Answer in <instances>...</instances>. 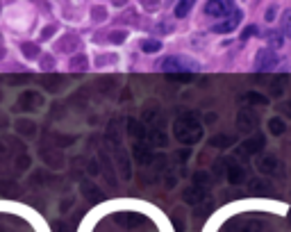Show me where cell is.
Returning a JSON list of instances; mask_svg holds the SVG:
<instances>
[{
	"mask_svg": "<svg viewBox=\"0 0 291 232\" xmlns=\"http://www.w3.org/2000/svg\"><path fill=\"white\" fill-rule=\"evenodd\" d=\"M173 134L175 139L187 146L191 143H196L198 139L202 137V125H200V119H198V114L189 112V114H182L175 123H173Z\"/></svg>",
	"mask_w": 291,
	"mask_h": 232,
	"instance_id": "cell-1",
	"label": "cell"
},
{
	"mask_svg": "<svg viewBox=\"0 0 291 232\" xmlns=\"http://www.w3.org/2000/svg\"><path fill=\"white\" fill-rule=\"evenodd\" d=\"M160 68L162 71H180V73H189V71H196L198 68V62L191 60V57H182V55H171V57H164L160 62Z\"/></svg>",
	"mask_w": 291,
	"mask_h": 232,
	"instance_id": "cell-2",
	"label": "cell"
},
{
	"mask_svg": "<svg viewBox=\"0 0 291 232\" xmlns=\"http://www.w3.org/2000/svg\"><path fill=\"white\" fill-rule=\"evenodd\" d=\"M264 221L257 219H232L226 226V232H264Z\"/></svg>",
	"mask_w": 291,
	"mask_h": 232,
	"instance_id": "cell-3",
	"label": "cell"
},
{
	"mask_svg": "<svg viewBox=\"0 0 291 232\" xmlns=\"http://www.w3.org/2000/svg\"><path fill=\"white\" fill-rule=\"evenodd\" d=\"M237 9L239 7L234 2H226V0H221V2H207L205 5V14L207 16H216V18H227L237 12Z\"/></svg>",
	"mask_w": 291,
	"mask_h": 232,
	"instance_id": "cell-4",
	"label": "cell"
},
{
	"mask_svg": "<svg viewBox=\"0 0 291 232\" xmlns=\"http://www.w3.org/2000/svg\"><path fill=\"white\" fill-rule=\"evenodd\" d=\"M241 18H244V12H241V9H237V12L232 14V16L219 21V23L212 28V32H216V34H227V32H234V30H237V25L241 23Z\"/></svg>",
	"mask_w": 291,
	"mask_h": 232,
	"instance_id": "cell-5",
	"label": "cell"
},
{
	"mask_svg": "<svg viewBox=\"0 0 291 232\" xmlns=\"http://www.w3.org/2000/svg\"><path fill=\"white\" fill-rule=\"evenodd\" d=\"M114 221L123 228H137V226L148 223V219L143 214H137V212H119V214H114Z\"/></svg>",
	"mask_w": 291,
	"mask_h": 232,
	"instance_id": "cell-6",
	"label": "cell"
},
{
	"mask_svg": "<svg viewBox=\"0 0 291 232\" xmlns=\"http://www.w3.org/2000/svg\"><path fill=\"white\" fill-rule=\"evenodd\" d=\"M132 153H134V160H137L139 164H143V166H146V164L150 166L155 160H160V157H155L153 155V148H150L148 143H143V141L134 143V146H132Z\"/></svg>",
	"mask_w": 291,
	"mask_h": 232,
	"instance_id": "cell-7",
	"label": "cell"
},
{
	"mask_svg": "<svg viewBox=\"0 0 291 232\" xmlns=\"http://www.w3.org/2000/svg\"><path fill=\"white\" fill-rule=\"evenodd\" d=\"M255 66L259 68V71H268V68L278 66V55H275L271 48H261L255 57Z\"/></svg>",
	"mask_w": 291,
	"mask_h": 232,
	"instance_id": "cell-8",
	"label": "cell"
},
{
	"mask_svg": "<svg viewBox=\"0 0 291 232\" xmlns=\"http://www.w3.org/2000/svg\"><path fill=\"white\" fill-rule=\"evenodd\" d=\"M264 146H266V139H264V134H259L257 132L255 137H248L244 143H241V148H239V153L244 155H257L264 150Z\"/></svg>",
	"mask_w": 291,
	"mask_h": 232,
	"instance_id": "cell-9",
	"label": "cell"
},
{
	"mask_svg": "<svg viewBox=\"0 0 291 232\" xmlns=\"http://www.w3.org/2000/svg\"><path fill=\"white\" fill-rule=\"evenodd\" d=\"M226 178L230 185H241L246 180V168L241 166V164H237V162H232L230 157H227V166H226Z\"/></svg>",
	"mask_w": 291,
	"mask_h": 232,
	"instance_id": "cell-10",
	"label": "cell"
},
{
	"mask_svg": "<svg viewBox=\"0 0 291 232\" xmlns=\"http://www.w3.org/2000/svg\"><path fill=\"white\" fill-rule=\"evenodd\" d=\"M257 128V116L250 109H241L237 114V130L239 132H253Z\"/></svg>",
	"mask_w": 291,
	"mask_h": 232,
	"instance_id": "cell-11",
	"label": "cell"
},
{
	"mask_svg": "<svg viewBox=\"0 0 291 232\" xmlns=\"http://www.w3.org/2000/svg\"><path fill=\"white\" fill-rule=\"evenodd\" d=\"M248 191H250V194H255V196H273V194H275L273 185H271L266 178H255V180H250Z\"/></svg>",
	"mask_w": 291,
	"mask_h": 232,
	"instance_id": "cell-12",
	"label": "cell"
},
{
	"mask_svg": "<svg viewBox=\"0 0 291 232\" xmlns=\"http://www.w3.org/2000/svg\"><path fill=\"white\" fill-rule=\"evenodd\" d=\"M182 200L187 205H200V202L207 200V189H200V187H189V189L182 191Z\"/></svg>",
	"mask_w": 291,
	"mask_h": 232,
	"instance_id": "cell-13",
	"label": "cell"
},
{
	"mask_svg": "<svg viewBox=\"0 0 291 232\" xmlns=\"http://www.w3.org/2000/svg\"><path fill=\"white\" fill-rule=\"evenodd\" d=\"M280 166V160L275 155H261L259 160H257V168H259L264 175H273Z\"/></svg>",
	"mask_w": 291,
	"mask_h": 232,
	"instance_id": "cell-14",
	"label": "cell"
},
{
	"mask_svg": "<svg viewBox=\"0 0 291 232\" xmlns=\"http://www.w3.org/2000/svg\"><path fill=\"white\" fill-rule=\"evenodd\" d=\"M239 100L244 102V105H259V107H266V105H268V96L259 94V91H246Z\"/></svg>",
	"mask_w": 291,
	"mask_h": 232,
	"instance_id": "cell-15",
	"label": "cell"
},
{
	"mask_svg": "<svg viewBox=\"0 0 291 232\" xmlns=\"http://www.w3.org/2000/svg\"><path fill=\"white\" fill-rule=\"evenodd\" d=\"M287 82H289V75L287 73H280V75H275L273 80H271V94L278 98V96H282L285 94V89H287Z\"/></svg>",
	"mask_w": 291,
	"mask_h": 232,
	"instance_id": "cell-16",
	"label": "cell"
},
{
	"mask_svg": "<svg viewBox=\"0 0 291 232\" xmlns=\"http://www.w3.org/2000/svg\"><path fill=\"white\" fill-rule=\"evenodd\" d=\"M116 157H119V160H116V164H119V171H121V175H123L125 180H130V162H128V153H125V150H121L119 148V153H116Z\"/></svg>",
	"mask_w": 291,
	"mask_h": 232,
	"instance_id": "cell-17",
	"label": "cell"
},
{
	"mask_svg": "<svg viewBox=\"0 0 291 232\" xmlns=\"http://www.w3.org/2000/svg\"><path fill=\"white\" fill-rule=\"evenodd\" d=\"M287 130V123L280 116H273V119H268V132L273 134V137H280V134H285Z\"/></svg>",
	"mask_w": 291,
	"mask_h": 232,
	"instance_id": "cell-18",
	"label": "cell"
},
{
	"mask_svg": "<svg viewBox=\"0 0 291 232\" xmlns=\"http://www.w3.org/2000/svg\"><path fill=\"white\" fill-rule=\"evenodd\" d=\"M194 185L200 187V189H209L212 187V175L207 171H196L194 173Z\"/></svg>",
	"mask_w": 291,
	"mask_h": 232,
	"instance_id": "cell-19",
	"label": "cell"
},
{
	"mask_svg": "<svg viewBox=\"0 0 291 232\" xmlns=\"http://www.w3.org/2000/svg\"><path fill=\"white\" fill-rule=\"evenodd\" d=\"M209 143L214 148H230L232 143H234V137H230V134H214V137L209 139Z\"/></svg>",
	"mask_w": 291,
	"mask_h": 232,
	"instance_id": "cell-20",
	"label": "cell"
},
{
	"mask_svg": "<svg viewBox=\"0 0 291 232\" xmlns=\"http://www.w3.org/2000/svg\"><path fill=\"white\" fill-rule=\"evenodd\" d=\"M82 194H87V196L94 198V200H100V198H102L100 189H98L96 185H91V182H84V185H82Z\"/></svg>",
	"mask_w": 291,
	"mask_h": 232,
	"instance_id": "cell-21",
	"label": "cell"
},
{
	"mask_svg": "<svg viewBox=\"0 0 291 232\" xmlns=\"http://www.w3.org/2000/svg\"><path fill=\"white\" fill-rule=\"evenodd\" d=\"M191 7H194V2H189V0H184V2H178V5H175V18L189 16Z\"/></svg>",
	"mask_w": 291,
	"mask_h": 232,
	"instance_id": "cell-22",
	"label": "cell"
},
{
	"mask_svg": "<svg viewBox=\"0 0 291 232\" xmlns=\"http://www.w3.org/2000/svg\"><path fill=\"white\" fill-rule=\"evenodd\" d=\"M21 50H23L25 60H36V57H39V48H36L34 43H23V46H21Z\"/></svg>",
	"mask_w": 291,
	"mask_h": 232,
	"instance_id": "cell-23",
	"label": "cell"
},
{
	"mask_svg": "<svg viewBox=\"0 0 291 232\" xmlns=\"http://www.w3.org/2000/svg\"><path fill=\"white\" fill-rule=\"evenodd\" d=\"M16 130L21 132V134H34V132H36V125L32 123V121H18V123H16Z\"/></svg>",
	"mask_w": 291,
	"mask_h": 232,
	"instance_id": "cell-24",
	"label": "cell"
},
{
	"mask_svg": "<svg viewBox=\"0 0 291 232\" xmlns=\"http://www.w3.org/2000/svg\"><path fill=\"white\" fill-rule=\"evenodd\" d=\"M141 50H143V53H157V50H162V43L155 41V39H143V41H141Z\"/></svg>",
	"mask_w": 291,
	"mask_h": 232,
	"instance_id": "cell-25",
	"label": "cell"
},
{
	"mask_svg": "<svg viewBox=\"0 0 291 232\" xmlns=\"http://www.w3.org/2000/svg\"><path fill=\"white\" fill-rule=\"evenodd\" d=\"M125 39H128V32H125V30H114V32H109V34H107V41L109 43H123Z\"/></svg>",
	"mask_w": 291,
	"mask_h": 232,
	"instance_id": "cell-26",
	"label": "cell"
},
{
	"mask_svg": "<svg viewBox=\"0 0 291 232\" xmlns=\"http://www.w3.org/2000/svg\"><path fill=\"white\" fill-rule=\"evenodd\" d=\"M282 32H285L287 36H291V9H287V12H285V21H282Z\"/></svg>",
	"mask_w": 291,
	"mask_h": 232,
	"instance_id": "cell-27",
	"label": "cell"
},
{
	"mask_svg": "<svg viewBox=\"0 0 291 232\" xmlns=\"http://www.w3.org/2000/svg\"><path fill=\"white\" fill-rule=\"evenodd\" d=\"M171 80H175V82H191L194 75L191 73H171Z\"/></svg>",
	"mask_w": 291,
	"mask_h": 232,
	"instance_id": "cell-28",
	"label": "cell"
},
{
	"mask_svg": "<svg viewBox=\"0 0 291 232\" xmlns=\"http://www.w3.org/2000/svg\"><path fill=\"white\" fill-rule=\"evenodd\" d=\"M257 25H246L244 28V32H241V39H250V36H255L257 34Z\"/></svg>",
	"mask_w": 291,
	"mask_h": 232,
	"instance_id": "cell-29",
	"label": "cell"
},
{
	"mask_svg": "<svg viewBox=\"0 0 291 232\" xmlns=\"http://www.w3.org/2000/svg\"><path fill=\"white\" fill-rule=\"evenodd\" d=\"M173 226H175L178 232L184 230V219H180V212H173Z\"/></svg>",
	"mask_w": 291,
	"mask_h": 232,
	"instance_id": "cell-30",
	"label": "cell"
},
{
	"mask_svg": "<svg viewBox=\"0 0 291 232\" xmlns=\"http://www.w3.org/2000/svg\"><path fill=\"white\" fill-rule=\"evenodd\" d=\"M16 166L21 168V171H23V168H28V166H30V157H28V155H21V157H18V162H16Z\"/></svg>",
	"mask_w": 291,
	"mask_h": 232,
	"instance_id": "cell-31",
	"label": "cell"
},
{
	"mask_svg": "<svg viewBox=\"0 0 291 232\" xmlns=\"http://www.w3.org/2000/svg\"><path fill=\"white\" fill-rule=\"evenodd\" d=\"M55 32H57V28H55V25H48V28H43L41 30V39H50Z\"/></svg>",
	"mask_w": 291,
	"mask_h": 232,
	"instance_id": "cell-32",
	"label": "cell"
},
{
	"mask_svg": "<svg viewBox=\"0 0 291 232\" xmlns=\"http://www.w3.org/2000/svg\"><path fill=\"white\" fill-rule=\"evenodd\" d=\"M275 14H278V7H275V5H268V7H266V14H264V16H266V21H273Z\"/></svg>",
	"mask_w": 291,
	"mask_h": 232,
	"instance_id": "cell-33",
	"label": "cell"
},
{
	"mask_svg": "<svg viewBox=\"0 0 291 232\" xmlns=\"http://www.w3.org/2000/svg\"><path fill=\"white\" fill-rule=\"evenodd\" d=\"M94 21H105V9L102 7H96L94 9Z\"/></svg>",
	"mask_w": 291,
	"mask_h": 232,
	"instance_id": "cell-34",
	"label": "cell"
},
{
	"mask_svg": "<svg viewBox=\"0 0 291 232\" xmlns=\"http://www.w3.org/2000/svg\"><path fill=\"white\" fill-rule=\"evenodd\" d=\"M187 157H189V150H184V153L180 150L178 153V162H187Z\"/></svg>",
	"mask_w": 291,
	"mask_h": 232,
	"instance_id": "cell-35",
	"label": "cell"
},
{
	"mask_svg": "<svg viewBox=\"0 0 291 232\" xmlns=\"http://www.w3.org/2000/svg\"><path fill=\"white\" fill-rule=\"evenodd\" d=\"M282 112H285L287 116H291V100H289V102H285V105H282Z\"/></svg>",
	"mask_w": 291,
	"mask_h": 232,
	"instance_id": "cell-36",
	"label": "cell"
},
{
	"mask_svg": "<svg viewBox=\"0 0 291 232\" xmlns=\"http://www.w3.org/2000/svg\"><path fill=\"white\" fill-rule=\"evenodd\" d=\"M0 232H5V228H2V226H0Z\"/></svg>",
	"mask_w": 291,
	"mask_h": 232,
	"instance_id": "cell-37",
	"label": "cell"
},
{
	"mask_svg": "<svg viewBox=\"0 0 291 232\" xmlns=\"http://www.w3.org/2000/svg\"><path fill=\"white\" fill-rule=\"evenodd\" d=\"M289 221H291V214H289Z\"/></svg>",
	"mask_w": 291,
	"mask_h": 232,
	"instance_id": "cell-38",
	"label": "cell"
}]
</instances>
